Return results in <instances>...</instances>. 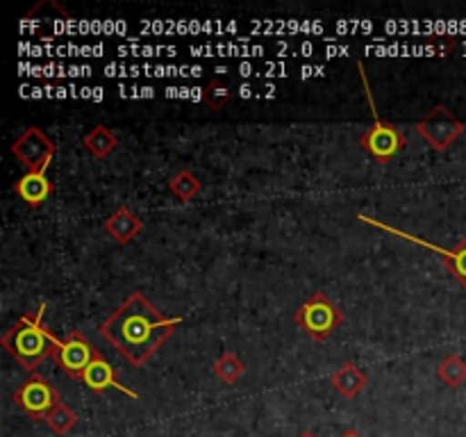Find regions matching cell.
I'll use <instances>...</instances> for the list:
<instances>
[{
  "mask_svg": "<svg viewBox=\"0 0 466 437\" xmlns=\"http://www.w3.org/2000/svg\"><path fill=\"white\" fill-rule=\"evenodd\" d=\"M180 323L182 317H162L141 291H135L100 323L98 330L132 367H144Z\"/></svg>",
  "mask_w": 466,
  "mask_h": 437,
  "instance_id": "cell-1",
  "label": "cell"
},
{
  "mask_svg": "<svg viewBox=\"0 0 466 437\" xmlns=\"http://www.w3.org/2000/svg\"><path fill=\"white\" fill-rule=\"evenodd\" d=\"M44 317L46 303L39 305V310H35V312L18 319V321L5 332L3 340H0L3 349L7 351L25 371L32 373L46 362V358L55 355L59 344V337H55L53 332L48 330Z\"/></svg>",
  "mask_w": 466,
  "mask_h": 437,
  "instance_id": "cell-2",
  "label": "cell"
},
{
  "mask_svg": "<svg viewBox=\"0 0 466 437\" xmlns=\"http://www.w3.org/2000/svg\"><path fill=\"white\" fill-rule=\"evenodd\" d=\"M358 68H360V80H362L364 85V96H367L369 107H371V117H373V126L364 132L360 144H362V148L367 150L378 164H387L391 162V159L405 148V146H408V137H405V132L400 130L399 126H394V123L385 121V118L380 117V112H378L376 107V100H373V91H371V85H369L367 71H364V64L358 62Z\"/></svg>",
  "mask_w": 466,
  "mask_h": 437,
  "instance_id": "cell-3",
  "label": "cell"
},
{
  "mask_svg": "<svg viewBox=\"0 0 466 437\" xmlns=\"http://www.w3.org/2000/svg\"><path fill=\"white\" fill-rule=\"evenodd\" d=\"M294 321L303 332H308L312 340L326 341L337 328L344 323V312L332 299H328L323 291H314L303 305L294 312Z\"/></svg>",
  "mask_w": 466,
  "mask_h": 437,
  "instance_id": "cell-4",
  "label": "cell"
},
{
  "mask_svg": "<svg viewBox=\"0 0 466 437\" xmlns=\"http://www.w3.org/2000/svg\"><path fill=\"white\" fill-rule=\"evenodd\" d=\"M414 127L437 153H446L466 132V123L460 121L446 105L432 107Z\"/></svg>",
  "mask_w": 466,
  "mask_h": 437,
  "instance_id": "cell-5",
  "label": "cell"
},
{
  "mask_svg": "<svg viewBox=\"0 0 466 437\" xmlns=\"http://www.w3.org/2000/svg\"><path fill=\"white\" fill-rule=\"evenodd\" d=\"M360 218H362V223H367V226H373V228H378V230L390 232V235L403 237L405 241H412V244L421 246V249H428V250H432V253H437L441 258V262H444V267L449 269L451 276H453L455 280H458L460 285L466 290V235L458 241V244H455V249H444V246L431 244V241H426L423 237L410 235V232L400 230V228L387 226V223L378 221V218L364 217V214H360Z\"/></svg>",
  "mask_w": 466,
  "mask_h": 437,
  "instance_id": "cell-6",
  "label": "cell"
},
{
  "mask_svg": "<svg viewBox=\"0 0 466 437\" xmlns=\"http://www.w3.org/2000/svg\"><path fill=\"white\" fill-rule=\"evenodd\" d=\"M14 403H16L23 412L30 414L35 422H44L46 414H48L55 405L62 403V399H59V391L48 382V378H44L41 373H32V376L25 378V381L18 385V390L14 391Z\"/></svg>",
  "mask_w": 466,
  "mask_h": 437,
  "instance_id": "cell-7",
  "label": "cell"
},
{
  "mask_svg": "<svg viewBox=\"0 0 466 437\" xmlns=\"http://www.w3.org/2000/svg\"><path fill=\"white\" fill-rule=\"evenodd\" d=\"M96 355H98V351L91 346V341L80 330H71L59 340L53 358L68 376L82 378V373H85V369L89 367Z\"/></svg>",
  "mask_w": 466,
  "mask_h": 437,
  "instance_id": "cell-8",
  "label": "cell"
},
{
  "mask_svg": "<svg viewBox=\"0 0 466 437\" xmlns=\"http://www.w3.org/2000/svg\"><path fill=\"white\" fill-rule=\"evenodd\" d=\"M55 144L50 137L39 127H27L21 137L12 144V155L21 159L27 171H39L50 164L55 158Z\"/></svg>",
  "mask_w": 466,
  "mask_h": 437,
  "instance_id": "cell-9",
  "label": "cell"
},
{
  "mask_svg": "<svg viewBox=\"0 0 466 437\" xmlns=\"http://www.w3.org/2000/svg\"><path fill=\"white\" fill-rule=\"evenodd\" d=\"M80 381L85 382L91 391H96V394H103V391H107V390H118L121 394L130 396L132 401H139V394L118 381L116 369H114L112 364H109L100 353L91 360V364L85 369V373H82Z\"/></svg>",
  "mask_w": 466,
  "mask_h": 437,
  "instance_id": "cell-10",
  "label": "cell"
},
{
  "mask_svg": "<svg viewBox=\"0 0 466 437\" xmlns=\"http://www.w3.org/2000/svg\"><path fill=\"white\" fill-rule=\"evenodd\" d=\"M46 168L27 171L25 176L18 178V182L14 185V191H16V194L21 196L23 203L30 205V208H41V205L48 200V196L53 194V185H50L48 176H46Z\"/></svg>",
  "mask_w": 466,
  "mask_h": 437,
  "instance_id": "cell-11",
  "label": "cell"
},
{
  "mask_svg": "<svg viewBox=\"0 0 466 437\" xmlns=\"http://www.w3.org/2000/svg\"><path fill=\"white\" fill-rule=\"evenodd\" d=\"M141 230H144V221L127 208H118L116 212L105 221V232H107L116 244H130Z\"/></svg>",
  "mask_w": 466,
  "mask_h": 437,
  "instance_id": "cell-12",
  "label": "cell"
},
{
  "mask_svg": "<svg viewBox=\"0 0 466 437\" xmlns=\"http://www.w3.org/2000/svg\"><path fill=\"white\" fill-rule=\"evenodd\" d=\"M367 382L369 376L355 362H344L330 376V385L335 387V391H339L344 399H355V396L367 387Z\"/></svg>",
  "mask_w": 466,
  "mask_h": 437,
  "instance_id": "cell-13",
  "label": "cell"
},
{
  "mask_svg": "<svg viewBox=\"0 0 466 437\" xmlns=\"http://www.w3.org/2000/svg\"><path fill=\"white\" fill-rule=\"evenodd\" d=\"M118 137L109 130L107 126H96L89 135L85 137V148L89 150L94 158L105 159L116 150Z\"/></svg>",
  "mask_w": 466,
  "mask_h": 437,
  "instance_id": "cell-14",
  "label": "cell"
},
{
  "mask_svg": "<svg viewBox=\"0 0 466 437\" xmlns=\"http://www.w3.org/2000/svg\"><path fill=\"white\" fill-rule=\"evenodd\" d=\"M437 378H440L444 385L453 387V390L462 387L466 382V360L462 355L455 353L446 355L440 362V367H437Z\"/></svg>",
  "mask_w": 466,
  "mask_h": 437,
  "instance_id": "cell-15",
  "label": "cell"
},
{
  "mask_svg": "<svg viewBox=\"0 0 466 437\" xmlns=\"http://www.w3.org/2000/svg\"><path fill=\"white\" fill-rule=\"evenodd\" d=\"M212 369H214V376H217L221 382H226V385H235V382L246 373L244 360H241L237 353H232V351H226V353L214 362Z\"/></svg>",
  "mask_w": 466,
  "mask_h": 437,
  "instance_id": "cell-16",
  "label": "cell"
},
{
  "mask_svg": "<svg viewBox=\"0 0 466 437\" xmlns=\"http://www.w3.org/2000/svg\"><path fill=\"white\" fill-rule=\"evenodd\" d=\"M168 191L180 200H191L200 194V180L194 176V171L182 168L168 180Z\"/></svg>",
  "mask_w": 466,
  "mask_h": 437,
  "instance_id": "cell-17",
  "label": "cell"
},
{
  "mask_svg": "<svg viewBox=\"0 0 466 437\" xmlns=\"http://www.w3.org/2000/svg\"><path fill=\"white\" fill-rule=\"evenodd\" d=\"M44 422L48 423V428L55 432V435H68V432L76 428L77 417H76V412L68 408V405L59 403V405H55L48 414H46Z\"/></svg>",
  "mask_w": 466,
  "mask_h": 437,
  "instance_id": "cell-18",
  "label": "cell"
},
{
  "mask_svg": "<svg viewBox=\"0 0 466 437\" xmlns=\"http://www.w3.org/2000/svg\"><path fill=\"white\" fill-rule=\"evenodd\" d=\"M230 98H232V89L223 85L221 80H212L203 89V103L208 105V107L217 109V112L226 107V105L230 103Z\"/></svg>",
  "mask_w": 466,
  "mask_h": 437,
  "instance_id": "cell-19",
  "label": "cell"
},
{
  "mask_svg": "<svg viewBox=\"0 0 466 437\" xmlns=\"http://www.w3.org/2000/svg\"><path fill=\"white\" fill-rule=\"evenodd\" d=\"M341 437H362V435H360V432L355 431V428H349V431H346Z\"/></svg>",
  "mask_w": 466,
  "mask_h": 437,
  "instance_id": "cell-20",
  "label": "cell"
},
{
  "mask_svg": "<svg viewBox=\"0 0 466 437\" xmlns=\"http://www.w3.org/2000/svg\"><path fill=\"white\" fill-rule=\"evenodd\" d=\"M300 437H317V435H314V432H312V431H305V432H303V435H300Z\"/></svg>",
  "mask_w": 466,
  "mask_h": 437,
  "instance_id": "cell-21",
  "label": "cell"
}]
</instances>
